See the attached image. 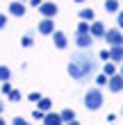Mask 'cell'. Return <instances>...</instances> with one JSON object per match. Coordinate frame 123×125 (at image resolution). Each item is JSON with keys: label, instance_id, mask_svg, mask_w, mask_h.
<instances>
[{"label": "cell", "instance_id": "obj_18", "mask_svg": "<svg viewBox=\"0 0 123 125\" xmlns=\"http://www.w3.org/2000/svg\"><path fill=\"white\" fill-rule=\"evenodd\" d=\"M91 32V25L87 23V21H82L80 25H78V34H89Z\"/></svg>", "mask_w": 123, "mask_h": 125}, {"label": "cell", "instance_id": "obj_23", "mask_svg": "<svg viewBox=\"0 0 123 125\" xmlns=\"http://www.w3.org/2000/svg\"><path fill=\"white\" fill-rule=\"evenodd\" d=\"M9 98H11L14 102H18V100H21V91H16V89H14V91L9 93Z\"/></svg>", "mask_w": 123, "mask_h": 125}, {"label": "cell", "instance_id": "obj_2", "mask_svg": "<svg viewBox=\"0 0 123 125\" xmlns=\"http://www.w3.org/2000/svg\"><path fill=\"white\" fill-rule=\"evenodd\" d=\"M103 102H105V98H103V91H100V89H89V91L84 93V107L89 109V112L100 109Z\"/></svg>", "mask_w": 123, "mask_h": 125}, {"label": "cell", "instance_id": "obj_22", "mask_svg": "<svg viewBox=\"0 0 123 125\" xmlns=\"http://www.w3.org/2000/svg\"><path fill=\"white\" fill-rule=\"evenodd\" d=\"M27 100H32V102H39V100H41V93H37V91H32L30 95H27Z\"/></svg>", "mask_w": 123, "mask_h": 125}, {"label": "cell", "instance_id": "obj_30", "mask_svg": "<svg viewBox=\"0 0 123 125\" xmlns=\"http://www.w3.org/2000/svg\"><path fill=\"white\" fill-rule=\"evenodd\" d=\"M30 2H32L34 7H41V5H43V0H30Z\"/></svg>", "mask_w": 123, "mask_h": 125}, {"label": "cell", "instance_id": "obj_6", "mask_svg": "<svg viewBox=\"0 0 123 125\" xmlns=\"http://www.w3.org/2000/svg\"><path fill=\"white\" fill-rule=\"evenodd\" d=\"M105 23H100V21H93V23H91V36H93V39H100V36H105Z\"/></svg>", "mask_w": 123, "mask_h": 125}, {"label": "cell", "instance_id": "obj_19", "mask_svg": "<svg viewBox=\"0 0 123 125\" xmlns=\"http://www.w3.org/2000/svg\"><path fill=\"white\" fill-rule=\"evenodd\" d=\"M9 68H7V66H0V80H2V82H7V80H9Z\"/></svg>", "mask_w": 123, "mask_h": 125}, {"label": "cell", "instance_id": "obj_3", "mask_svg": "<svg viewBox=\"0 0 123 125\" xmlns=\"http://www.w3.org/2000/svg\"><path fill=\"white\" fill-rule=\"evenodd\" d=\"M103 39L110 43V48H116V46H123V32L119 27H114V30H107Z\"/></svg>", "mask_w": 123, "mask_h": 125}, {"label": "cell", "instance_id": "obj_8", "mask_svg": "<svg viewBox=\"0 0 123 125\" xmlns=\"http://www.w3.org/2000/svg\"><path fill=\"white\" fill-rule=\"evenodd\" d=\"M39 32H41V34H53V32H55L53 18H43L41 23H39Z\"/></svg>", "mask_w": 123, "mask_h": 125}, {"label": "cell", "instance_id": "obj_4", "mask_svg": "<svg viewBox=\"0 0 123 125\" xmlns=\"http://www.w3.org/2000/svg\"><path fill=\"white\" fill-rule=\"evenodd\" d=\"M39 11L43 14V18H53V16H57V5L55 2H43L39 7Z\"/></svg>", "mask_w": 123, "mask_h": 125}, {"label": "cell", "instance_id": "obj_33", "mask_svg": "<svg viewBox=\"0 0 123 125\" xmlns=\"http://www.w3.org/2000/svg\"><path fill=\"white\" fill-rule=\"evenodd\" d=\"M0 114H2V102H0Z\"/></svg>", "mask_w": 123, "mask_h": 125}, {"label": "cell", "instance_id": "obj_25", "mask_svg": "<svg viewBox=\"0 0 123 125\" xmlns=\"http://www.w3.org/2000/svg\"><path fill=\"white\" fill-rule=\"evenodd\" d=\"M32 116H34V118H37V121H43V118H46V114H43V112H39V109H37V112H34Z\"/></svg>", "mask_w": 123, "mask_h": 125}, {"label": "cell", "instance_id": "obj_26", "mask_svg": "<svg viewBox=\"0 0 123 125\" xmlns=\"http://www.w3.org/2000/svg\"><path fill=\"white\" fill-rule=\"evenodd\" d=\"M100 59H105V62L110 59V50H100Z\"/></svg>", "mask_w": 123, "mask_h": 125}, {"label": "cell", "instance_id": "obj_32", "mask_svg": "<svg viewBox=\"0 0 123 125\" xmlns=\"http://www.w3.org/2000/svg\"><path fill=\"white\" fill-rule=\"evenodd\" d=\"M119 75H121V77H123V66H121V71H119Z\"/></svg>", "mask_w": 123, "mask_h": 125}, {"label": "cell", "instance_id": "obj_15", "mask_svg": "<svg viewBox=\"0 0 123 125\" xmlns=\"http://www.w3.org/2000/svg\"><path fill=\"white\" fill-rule=\"evenodd\" d=\"M50 105H53V102H50L48 98H41V100L37 102V107H39V112H48V109H50Z\"/></svg>", "mask_w": 123, "mask_h": 125}, {"label": "cell", "instance_id": "obj_21", "mask_svg": "<svg viewBox=\"0 0 123 125\" xmlns=\"http://www.w3.org/2000/svg\"><path fill=\"white\" fill-rule=\"evenodd\" d=\"M21 43H23V48H30V46H32V34L23 36V41H21Z\"/></svg>", "mask_w": 123, "mask_h": 125}, {"label": "cell", "instance_id": "obj_20", "mask_svg": "<svg viewBox=\"0 0 123 125\" xmlns=\"http://www.w3.org/2000/svg\"><path fill=\"white\" fill-rule=\"evenodd\" d=\"M107 82H110V77H107L105 73H103V75H98V77H96V84H98V86H105Z\"/></svg>", "mask_w": 123, "mask_h": 125}, {"label": "cell", "instance_id": "obj_5", "mask_svg": "<svg viewBox=\"0 0 123 125\" xmlns=\"http://www.w3.org/2000/svg\"><path fill=\"white\" fill-rule=\"evenodd\" d=\"M107 84H110V91H112V93H119V91H123V77L119 75V73H116V75H112Z\"/></svg>", "mask_w": 123, "mask_h": 125}, {"label": "cell", "instance_id": "obj_34", "mask_svg": "<svg viewBox=\"0 0 123 125\" xmlns=\"http://www.w3.org/2000/svg\"><path fill=\"white\" fill-rule=\"evenodd\" d=\"M0 125H5V121H2V118H0Z\"/></svg>", "mask_w": 123, "mask_h": 125}, {"label": "cell", "instance_id": "obj_27", "mask_svg": "<svg viewBox=\"0 0 123 125\" xmlns=\"http://www.w3.org/2000/svg\"><path fill=\"white\" fill-rule=\"evenodd\" d=\"M5 25H7V16H5V14H0V30H2Z\"/></svg>", "mask_w": 123, "mask_h": 125}, {"label": "cell", "instance_id": "obj_11", "mask_svg": "<svg viewBox=\"0 0 123 125\" xmlns=\"http://www.w3.org/2000/svg\"><path fill=\"white\" fill-rule=\"evenodd\" d=\"M110 62H123V46L110 48Z\"/></svg>", "mask_w": 123, "mask_h": 125}, {"label": "cell", "instance_id": "obj_31", "mask_svg": "<svg viewBox=\"0 0 123 125\" xmlns=\"http://www.w3.org/2000/svg\"><path fill=\"white\" fill-rule=\"evenodd\" d=\"M66 125H80V123H78V121H71V123H66Z\"/></svg>", "mask_w": 123, "mask_h": 125}, {"label": "cell", "instance_id": "obj_16", "mask_svg": "<svg viewBox=\"0 0 123 125\" xmlns=\"http://www.w3.org/2000/svg\"><path fill=\"white\" fill-rule=\"evenodd\" d=\"M80 18L87 21V23H89V21H93V18H96V16H93V9H82V11H80Z\"/></svg>", "mask_w": 123, "mask_h": 125}, {"label": "cell", "instance_id": "obj_29", "mask_svg": "<svg viewBox=\"0 0 123 125\" xmlns=\"http://www.w3.org/2000/svg\"><path fill=\"white\" fill-rule=\"evenodd\" d=\"M116 21H119V30H121V27H123V11H121L119 16H116Z\"/></svg>", "mask_w": 123, "mask_h": 125}, {"label": "cell", "instance_id": "obj_10", "mask_svg": "<svg viewBox=\"0 0 123 125\" xmlns=\"http://www.w3.org/2000/svg\"><path fill=\"white\" fill-rule=\"evenodd\" d=\"M9 14H14V16H25V7H23V2L14 0V2L9 5Z\"/></svg>", "mask_w": 123, "mask_h": 125}, {"label": "cell", "instance_id": "obj_9", "mask_svg": "<svg viewBox=\"0 0 123 125\" xmlns=\"http://www.w3.org/2000/svg\"><path fill=\"white\" fill-rule=\"evenodd\" d=\"M53 41H55V46L59 48V50H64V48H66V34H64V32L55 30V32H53Z\"/></svg>", "mask_w": 123, "mask_h": 125}, {"label": "cell", "instance_id": "obj_28", "mask_svg": "<svg viewBox=\"0 0 123 125\" xmlns=\"http://www.w3.org/2000/svg\"><path fill=\"white\" fill-rule=\"evenodd\" d=\"M2 91H5V93H11L14 89H11V86H9V84H7V82H5V84H2Z\"/></svg>", "mask_w": 123, "mask_h": 125}, {"label": "cell", "instance_id": "obj_24", "mask_svg": "<svg viewBox=\"0 0 123 125\" xmlns=\"http://www.w3.org/2000/svg\"><path fill=\"white\" fill-rule=\"evenodd\" d=\"M14 125H30L25 118H21V116H16V118H14Z\"/></svg>", "mask_w": 123, "mask_h": 125}, {"label": "cell", "instance_id": "obj_12", "mask_svg": "<svg viewBox=\"0 0 123 125\" xmlns=\"http://www.w3.org/2000/svg\"><path fill=\"white\" fill-rule=\"evenodd\" d=\"M62 116L59 114H46V118H43V125H62Z\"/></svg>", "mask_w": 123, "mask_h": 125}, {"label": "cell", "instance_id": "obj_35", "mask_svg": "<svg viewBox=\"0 0 123 125\" xmlns=\"http://www.w3.org/2000/svg\"><path fill=\"white\" fill-rule=\"evenodd\" d=\"M75 2H82V0H75Z\"/></svg>", "mask_w": 123, "mask_h": 125}, {"label": "cell", "instance_id": "obj_17", "mask_svg": "<svg viewBox=\"0 0 123 125\" xmlns=\"http://www.w3.org/2000/svg\"><path fill=\"white\" fill-rule=\"evenodd\" d=\"M103 73H105L107 77L116 75V68H114V64H112V62H107V64H105V68H103Z\"/></svg>", "mask_w": 123, "mask_h": 125}, {"label": "cell", "instance_id": "obj_7", "mask_svg": "<svg viewBox=\"0 0 123 125\" xmlns=\"http://www.w3.org/2000/svg\"><path fill=\"white\" fill-rule=\"evenodd\" d=\"M75 43H78V48H80V50H87L93 43V36L91 34H78L75 36Z\"/></svg>", "mask_w": 123, "mask_h": 125}, {"label": "cell", "instance_id": "obj_1", "mask_svg": "<svg viewBox=\"0 0 123 125\" xmlns=\"http://www.w3.org/2000/svg\"><path fill=\"white\" fill-rule=\"evenodd\" d=\"M93 71H96V62H93V55H89L87 50H80L68 59V73L78 82H87L93 75Z\"/></svg>", "mask_w": 123, "mask_h": 125}, {"label": "cell", "instance_id": "obj_13", "mask_svg": "<svg viewBox=\"0 0 123 125\" xmlns=\"http://www.w3.org/2000/svg\"><path fill=\"white\" fill-rule=\"evenodd\" d=\"M105 11L107 14H116L119 11V0H105Z\"/></svg>", "mask_w": 123, "mask_h": 125}, {"label": "cell", "instance_id": "obj_14", "mask_svg": "<svg viewBox=\"0 0 123 125\" xmlns=\"http://www.w3.org/2000/svg\"><path fill=\"white\" fill-rule=\"evenodd\" d=\"M59 116H62V121H64V123H71V121H75V112H73V109H64V112H62Z\"/></svg>", "mask_w": 123, "mask_h": 125}]
</instances>
